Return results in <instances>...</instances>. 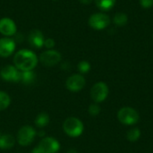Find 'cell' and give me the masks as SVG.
I'll return each instance as SVG.
<instances>
[{
    "instance_id": "cell-9",
    "label": "cell",
    "mask_w": 153,
    "mask_h": 153,
    "mask_svg": "<svg viewBox=\"0 0 153 153\" xmlns=\"http://www.w3.org/2000/svg\"><path fill=\"white\" fill-rule=\"evenodd\" d=\"M0 76L3 80L7 82H20L21 71L18 70L14 65H5L0 70Z\"/></svg>"
},
{
    "instance_id": "cell-18",
    "label": "cell",
    "mask_w": 153,
    "mask_h": 153,
    "mask_svg": "<svg viewBox=\"0 0 153 153\" xmlns=\"http://www.w3.org/2000/svg\"><path fill=\"white\" fill-rule=\"evenodd\" d=\"M128 17L125 13H117L113 18V22L117 26H124L127 23Z\"/></svg>"
},
{
    "instance_id": "cell-20",
    "label": "cell",
    "mask_w": 153,
    "mask_h": 153,
    "mask_svg": "<svg viewBox=\"0 0 153 153\" xmlns=\"http://www.w3.org/2000/svg\"><path fill=\"white\" fill-rule=\"evenodd\" d=\"M11 103V99L9 95L4 91H0V111L7 108Z\"/></svg>"
},
{
    "instance_id": "cell-6",
    "label": "cell",
    "mask_w": 153,
    "mask_h": 153,
    "mask_svg": "<svg viewBox=\"0 0 153 153\" xmlns=\"http://www.w3.org/2000/svg\"><path fill=\"white\" fill-rule=\"evenodd\" d=\"M35 135L36 132L33 127L30 126H24L19 130L17 134V140L20 145L28 146L33 142Z\"/></svg>"
},
{
    "instance_id": "cell-7",
    "label": "cell",
    "mask_w": 153,
    "mask_h": 153,
    "mask_svg": "<svg viewBox=\"0 0 153 153\" xmlns=\"http://www.w3.org/2000/svg\"><path fill=\"white\" fill-rule=\"evenodd\" d=\"M62 59L61 54L53 49H48L42 52L39 56V61L46 66H54L57 65Z\"/></svg>"
},
{
    "instance_id": "cell-26",
    "label": "cell",
    "mask_w": 153,
    "mask_h": 153,
    "mask_svg": "<svg viewBox=\"0 0 153 153\" xmlns=\"http://www.w3.org/2000/svg\"><path fill=\"white\" fill-rule=\"evenodd\" d=\"M31 153H42V152L39 149V147L37 146V147H35L33 150H32V152Z\"/></svg>"
},
{
    "instance_id": "cell-22",
    "label": "cell",
    "mask_w": 153,
    "mask_h": 153,
    "mask_svg": "<svg viewBox=\"0 0 153 153\" xmlns=\"http://www.w3.org/2000/svg\"><path fill=\"white\" fill-rule=\"evenodd\" d=\"M89 114L92 117H96L100 113V107L98 103H93L89 107Z\"/></svg>"
},
{
    "instance_id": "cell-8",
    "label": "cell",
    "mask_w": 153,
    "mask_h": 153,
    "mask_svg": "<svg viewBox=\"0 0 153 153\" xmlns=\"http://www.w3.org/2000/svg\"><path fill=\"white\" fill-rule=\"evenodd\" d=\"M85 84H86L85 78L82 74H79L69 76L65 82L66 88L70 91H73V92H78L82 91L84 88Z\"/></svg>"
},
{
    "instance_id": "cell-1",
    "label": "cell",
    "mask_w": 153,
    "mask_h": 153,
    "mask_svg": "<svg viewBox=\"0 0 153 153\" xmlns=\"http://www.w3.org/2000/svg\"><path fill=\"white\" fill-rule=\"evenodd\" d=\"M37 55L29 49H21L13 56L14 66L20 71H32L38 65Z\"/></svg>"
},
{
    "instance_id": "cell-5",
    "label": "cell",
    "mask_w": 153,
    "mask_h": 153,
    "mask_svg": "<svg viewBox=\"0 0 153 153\" xmlns=\"http://www.w3.org/2000/svg\"><path fill=\"white\" fill-rule=\"evenodd\" d=\"M109 89L104 82H96L91 89V98L95 103H101L108 98Z\"/></svg>"
},
{
    "instance_id": "cell-23",
    "label": "cell",
    "mask_w": 153,
    "mask_h": 153,
    "mask_svg": "<svg viewBox=\"0 0 153 153\" xmlns=\"http://www.w3.org/2000/svg\"><path fill=\"white\" fill-rule=\"evenodd\" d=\"M56 45V42L53 39H45V41H44V47L48 49H52Z\"/></svg>"
},
{
    "instance_id": "cell-14",
    "label": "cell",
    "mask_w": 153,
    "mask_h": 153,
    "mask_svg": "<svg viewBox=\"0 0 153 153\" xmlns=\"http://www.w3.org/2000/svg\"><path fill=\"white\" fill-rule=\"evenodd\" d=\"M15 144V139L11 134H4L0 136V149H11Z\"/></svg>"
},
{
    "instance_id": "cell-15",
    "label": "cell",
    "mask_w": 153,
    "mask_h": 153,
    "mask_svg": "<svg viewBox=\"0 0 153 153\" xmlns=\"http://www.w3.org/2000/svg\"><path fill=\"white\" fill-rule=\"evenodd\" d=\"M99 9L102 11H109L116 4L117 0H94Z\"/></svg>"
},
{
    "instance_id": "cell-11",
    "label": "cell",
    "mask_w": 153,
    "mask_h": 153,
    "mask_svg": "<svg viewBox=\"0 0 153 153\" xmlns=\"http://www.w3.org/2000/svg\"><path fill=\"white\" fill-rule=\"evenodd\" d=\"M17 27L14 21L8 17L0 19V33L4 37H12L16 34Z\"/></svg>"
},
{
    "instance_id": "cell-16",
    "label": "cell",
    "mask_w": 153,
    "mask_h": 153,
    "mask_svg": "<svg viewBox=\"0 0 153 153\" xmlns=\"http://www.w3.org/2000/svg\"><path fill=\"white\" fill-rule=\"evenodd\" d=\"M35 80V74L32 71H21L20 82L24 84H30Z\"/></svg>"
},
{
    "instance_id": "cell-12",
    "label": "cell",
    "mask_w": 153,
    "mask_h": 153,
    "mask_svg": "<svg viewBox=\"0 0 153 153\" xmlns=\"http://www.w3.org/2000/svg\"><path fill=\"white\" fill-rule=\"evenodd\" d=\"M15 41L12 38L4 37L0 39V56L8 57L15 50Z\"/></svg>"
},
{
    "instance_id": "cell-2",
    "label": "cell",
    "mask_w": 153,
    "mask_h": 153,
    "mask_svg": "<svg viewBox=\"0 0 153 153\" xmlns=\"http://www.w3.org/2000/svg\"><path fill=\"white\" fill-rule=\"evenodd\" d=\"M117 119L125 126H134L139 122L140 115L135 108L131 107H124L118 110Z\"/></svg>"
},
{
    "instance_id": "cell-27",
    "label": "cell",
    "mask_w": 153,
    "mask_h": 153,
    "mask_svg": "<svg viewBox=\"0 0 153 153\" xmlns=\"http://www.w3.org/2000/svg\"><path fill=\"white\" fill-rule=\"evenodd\" d=\"M67 153H77V152H76L74 149H71V150H69V151L67 152Z\"/></svg>"
},
{
    "instance_id": "cell-3",
    "label": "cell",
    "mask_w": 153,
    "mask_h": 153,
    "mask_svg": "<svg viewBox=\"0 0 153 153\" xmlns=\"http://www.w3.org/2000/svg\"><path fill=\"white\" fill-rule=\"evenodd\" d=\"M64 132L70 137H79L84 130L82 122L76 117H68L63 124Z\"/></svg>"
},
{
    "instance_id": "cell-10",
    "label": "cell",
    "mask_w": 153,
    "mask_h": 153,
    "mask_svg": "<svg viewBox=\"0 0 153 153\" xmlns=\"http://www.w3.org/2000/svg\"><path fill=\"white\" fill-rule=\"evenodd\" d=\"M38 147L42 153H56L60 149V144L55 138L46 137L39 142Z\"/></svg>"
},
{
    "instance_id": "cell-25",
    "label": "cell",
    "mask_w": 153,
    "mask_h": 153,
    "mask_svg": "<svg viewBox=\"0 0 153 153\" xmlns=\"http://www.w3.org/2000/svg\"><path fill=\"white\" fill-rule=\"evenodd\" d=\"M93 0H79L80 3L83 4H90Z\"/></svg>"
},
{
    "instance_id": "cell-28",
    "label": "cell",
    "mask_w": 153,
    "mask_h": 153,
    "mask_svg": "<svg viewBox=\"0 0 153 153\" xmlns=\"http://www.w3.org/2000/svg\"><path fill=\"white\" fill-rule=\"evenodd\" d=\"M0 136H1V135H0Z\"/></svg>"
},
{
    "instance_id": "cell-17",
    "label": "cell",
    "mask_w": 153,
    "mask_h": 153,
    "mask_svg": "<svg viewBox=\"0 0 153 153\" xmlns=\"http://www.w3.org/2000/svg\"><path fill=\"white\" fill-rule=\"evenodd\" d=\"M49 116L47 113H40L35 119V125L38 127H45L49 123Z\"/></svg>"
},
{
    "instance_id": "cell-24",
    "label": "cell",
    "mask_w": 153,
    "mask_h": 153,
    "mask_svg": "<svg viewBox=\"0 0 153 153\" xmlns=\"http://www.w3.org/2000/svg\"><path fill=\"white\" fill-rule=\"evenodd\" d=\"M140 4L144 9H149L153 6V0H140Z\"/></svg>"
},
{
    "instance_id": "cell-19",
    "label": "cell",
    "mask_w": 153,
    "mask_h": 153,
    "mask_svg": "<svg viewBox=\"0 0 153 153\" xmlns=\"http://www.w3.org/2000/svg\"><path fill=\"white\" fill-rule=\"evenodd\" d=\"M140 137H141V130L137 127H134L130 129L126 134V138L131 143H134L138 141Z\"/></svg>"
},
{
    "instance_id": "cell-4",
    "label": "cell",
    "mask_w": 153,
    "mask_h": 153,
    "mask_svg": "<svg viewBox=\"0 0 153 153\" xmlns=\"http://www.w3.org/2000/svg\"><path fill=\"white\" fill-rule=\"evenodd\" d=\"M110 18L104 13H95L89 18L88 23L91 28L96 30H102L110 24Z\"/></svg>"
},
{
    "instance_id": "cell-13",
    "label": "cell",
    "mask_w": 153,
    "mask_h": 153,
    "mask_svg": "<svg viewBox=\"0 0 153 153\" xmlns=\"http://www.w3.org/2000/svg\"><path fill=\"white\" fill-rule=\"evenodd\" d=\"M29 43L35 48H41L44 46L45 38L43 33L39 30H32L28 36Z\"/></svg>"
},
{
    "instance_id": "cell-21",
    "label": "cell",
    "mask_w": 153,
    "mask_h": 153,
    "mask_svg": "<svg viewBox=\"0 0 153 153\" xmlns=\"http://www.w3.org/2000/svg\"><path fill=\"white\" fill-rule=\"evenodd\" d=\"M77 68L81 74H87L91 70V64L86 60H82L78 64Z\"/></svg>"
}]
</instances>
